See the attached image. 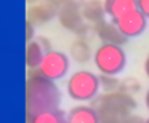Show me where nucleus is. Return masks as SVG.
<instances>
[{"instance_id":"nucleus-2","label":"nucleus","mask_w":149,"mask_h":123,"mask_svg":"<svg viewBox=\"0 0 149 123\" xmlns=\"http://www.w3.org/2000/svg\"><path fill=\"white\" fill-rule=\"evenodd\" d=\"M90 106L98 112L100 123H123L127 117L136 109V101L132 94L112 91L98 94Z\"/></svg>"},{"instance_id":"nucleus-12","label":"nucleus","mask_w":149,"mask_h":123,"mask_svg":"<svg viewBox=\"0 0 149 123\" xmlns=\"http://www.w3.org/2000/svg\"><path fill=\"white\" fill-rule=\"evenodd\" d=\"M103 5L106 15L112 18V21L138 8L136 0H103Z\"/></svg>"},{"instance_id":"nucleus-1","label":"nucleus","mask_w":149,"mask_h":123,"mask_svg":"<svg viewBox=\"0 0 149 123\" xmlns=\"http://www.w3.org/2000/svg\"><path fill=\"white\" fill-rule=\"evenodd\" d=\"M26 115L59 109L61 91L53 80L43 77L39 70H27L26 75Z\"/></svg>"},{"instance_id":"nucleus-20","label":"nucleus","mask_w":149,"mask_h":123,"mask_svg":"<svg viewBox=\"0 0 149 123\" xmlns=\"http://www.w3.org/2000/svg\"><path fill=\"white\" fill-rule=\"evenodd\" d=\"M34 34H36V27H34L29 21H26V35H24V37H26V43L32 42Z\"/></svg>"},{"instance_id":"nucleus-17","label":"nucleus","mask_w":149,"mask_h":123,"mask_svg":"<svg viewBox=\"0 0 149 123\" xmlns=\"http://www.w3.org/2000/svg\"><path fill=\"white\" fill-rule=\"evenodd\" d=\"M141 90V83L139 80H136L135 77H127L123 80H120V88L119 91H123L127 94H135Z\"/></svg>"},{"instance_id":"nucleus-25","label":"nucleus","mask_w":149,"mask_h":123,"mask_svg":"<svg viewBox=\"0 0 149 123\" xmlns=\"http://www.w3.org/2000/svg\"><path fill=\"white\" fill-rule=\"evenodd\" d=\"M26 2H27V5L31 7V5H36V3H39V2H42V0H26Z\"/></svg>"},{"instance_id":"nucleus-5","label":"nucleus","mask_w":149,"mask_h":123,"mask_svg":"<svg viewBox=\"0 0 149 123\" xmlns=\"http://www.w3.org/2000/svg\"><path fill=\"white\" fill-rule=\"evenodd\" d=\"M85 0H64V3L58 10V21L64 29L69 32H74L79 39H85L90 32H93V27L84 21L82 16V5Z\"/></svg>"},{"instance_id":"nucleus-24","label":"nucleus","mask_w":149,"mask_h":123,"mask_svg":"<svg viewBox=\"0 0 149 123\" xmlns=\"http://www.w3.org/2000/svg\"><path fill=\"white\" fill-rule=\"evenodd\" d=\"M144 104H146V107H148V110H149V88H148V91H146V94H144Z\"/></svg>"},{"instance_id":"nucleus-8","label":"nucleus","mask_w":149,"mask_h":123,"mask_svg":"<svg viewBox=\"0 0 149 123\" xmlns=\"http://www.w3.org/2000/svg\"><path fill=\"white\" fill-rule=\"evenodd\" d=\"M93 32L103 43H112V45L122 46V45H125L127 40H128L122 32H120L119 27H117L112 21H106V19L98 23V24H95Z\"/></svg>"},{"instance_id":"nucleus-7","label":"nucleus","mask_w":149,"mask_h":123,"mask_svg":"<svg viewBox=\"0 0 149 123\" xmlns=\"http://www.w3.org/2000/svg\"><path fill=\"white\" fill-rule=\"evenodd\" d=\"M112 23L119 27V30L127 37V39H133V37L141 35V34L146 30L148 18L136 8V10H133V11H130V13H127V15H123V16L114 19Z\"/></svg>"},{"instance_id":"nucleus-18","label":"nucleus","mask_w":149,"mask_h":123,"mask_svg":"<svg viewBox=\"0 0 149 123\" xmlns=\"http://www.w3.org/2000/svg\"><path fill=\"white\" fill-rule=\"evenodd\" d=\"M136 7L149 19V0H136Z\"/></svg>"},{"instance_id":"nucleus-3","label":"nucleus","mask_w":149,"mask_h":123,"mask_svg":"<svg viewBox=\"0 0 149 123\" xmlns=\"http://www.w3.org/2000/svg\"><path fill=\"white\" fill-rule=\"evenodd\" d=\"M100 75L90 70H77L68 78L66 91L69 97L77 102L93 101L100 94Z\"/></svg>"},{"instance_id":"nucleus-14","label":"nucleus","mask_w":149,"mask_h":123,"mask_svg":"<svg viewBox=\"0 0 149 123\" xmlns=\"http://www.w3.org/2000/svg\"><path fill=\"white\" fill-rule=\"evenodd\" d=\"M43 48L40 46V43L37 40L26 43V56H24V61H26V67L27 70H37L43 59Z\"/></svg>"},{"instance_id":"nucleus-11","label":"nucleus","mask_w":149,"mask_h":123,"mask_svg":"<svg viewBox=\"0 0 149 123\" xmlns=\"http://www.w3.org/2000/svg\"><path fill=\"white\" fill-rule=\"evenodd\" d=\"M82 16L84 21L91 26L101 23L106 19V11H104V5L101 0H85L82 5Z\"/></svg>"},{"instance_id":"nucleus-4","label":"nucleus","mask_w":149,"mask_h":123,"mask_svg":"<svg viewBox=\"0 0 149 123\" xmlns=\"http://www.w3.org/2000/svg\"><path fill=\"white\" fill-rule=\"evenodd\" d=\"M93 61L96 69L103 75H116L125 69L127 53L122 46L112 43H103L93 53Z\"/></svg>"},{"instance_id":"nucleus-16","label":"nucleus","mask_w":149,"mask_h":123,"mask_svg":"<svg viewBox=\"0 0 149 123\" xmlns=\"http://www.w3.org/2000/svg\"><path fill=\"white\" fill-rule=\"evenodd\" d=\"M100 86L104 90V93H112L119 91L120 88V80L116 75H100Z\"/></svg>"},{"instance_id":"nucleus-13","label":"nucleus","mask_w":149,"mask_h":123,"mask_svg":"<svg viewBox=\"0 0 149 123\" xmlns=\"http://www.w3.org/2000/svg\"><path fill=\"white\" fill-rule=\"evenodd\" d=\"M69 55L79 64H85L88 62L91 58H93V53H91V48L88 45L87 39H77L71 43V48H69Z\"/></svg>"},{"instance_id":"nucleus-21","label":"nucleus","mask_w":149,"mask_h":123,"mask_svg":"<svg viewBox=\"0 0 149 123\" xmlns=\"http://www.w3.org/2000/svg\"><path fill=\"white\" fill-rule=\"evenodd\" d=\"M144 122H146V118H143L139 115H135V113H130L123 123H144Z\"/></svg>"},{"instance_id":"nucleus-22","label":"nucleus","mask_w":149,"mask_h":123,"mask_svg":"<svg viewBox=\"0 0 149 123\" xmlns=\"http://www.w3.org/2000/svg\"><path fill=\"white\" fill-rule=\"evenodd\" d=\"M43 2H47V3H50L52 7L58 8V10H59V7H61L63 3H64V0H43Z\"/></svg>"},{"instance_id":"nucleus-15","label":"nucleus","mask_w":149,"mask_h":123,"mask_svg":"<svg viewBox=\"0 0 149 123\" xmlns=\"http://www.w3.org/2000/svg\"><path fill=\"white\" fill-rule=\"evenodd\" d=\"M26 123H66V113L61 109L45 110L36 115H26Z\"/></svg>"},{"instance_id":"nucleus-26","label":"nucleus","mask_w":149,"mask_h":123,"mask_svg":"<svg viewBox=\"0 0 149 123\" xmlns=\"http://www.w3.org/2000/svg\"><path fill=\"white\" fill-rule=\"evenodd\" d=\"M144 123H149V117H148V118H146V122Z\"/></svg>"},{"instance_id":"nucleus-19","label":"nucleus","mask_w":149,"mask_h":123,"mask_svg":"<svg viewBox=\"0 0 149 123\" xmlns=\"http://www.w3.org/2000/svg\"><path fill=\"white\" fill-rule=\"evenodd\" d=\"M37 42H39L40 43V46H42V48H43V51H52V42H50V40L48 39H47V37H43V35H39V37H37Z\"/></svg>"},{"instance_id":"nucleus-6","label":"nucleus","mask_w":149,"mask_h":123,"mask_svg":"<svg viewBox=\"0 0 149 123\" xmlns=\"http://www.w3.org/2000/svg\"><path fill=\"white\" fill-rule=\"evenodd\" d=\"M69 67H71V61H69L68 56L63 51L52 50V51H47L43 55V59L37 70L48 80L56 82L66 77V74L69 72Z\"/></svg>"},{"instance_id":"nucleus-10","label":"nucleus","mask_w":149,"mask_h":123,"mask_svg":"<svg viewBox=\"0 0 149 123\" xmlns=\"http://www.w3.org/2000/svg\"><path fill=\"white\" fill-rule=\"evenodd\" d=\"M66 123H100V117L91 106L80 104L66 113Z\"/></svg>"},{"instance_id":"nucleus-9","label":"nucleus","mask_w":149,"mask_h":123,"mask_svg":"<svg viewBox=\"0 0 149 123\" xmlns=\"http://www.w3.org/2000/svg\"><path fill=\"white\" fill-rule=\"evenodd\" d=\"M58 16V8L52 7L47 2H39L36 5H31L26 10V21H29L34 27L42 26V24L52 21L53 18Z\"/></svg>"},{"instance_id":"nucleus-23","label":"nucleus","mask_w":149,"mask_h":123,"mask_svg":"<svg viewBox=\"0 0 149 123\" xmlns=\"http://www.w3.org/2000/svg\"><path fill=\"white\" fill-rule=\"evenodd\" d=\"M144 72H146V77L149 78V55H148V58H146V61H144Z\"/></svg>"}]
</instances>
